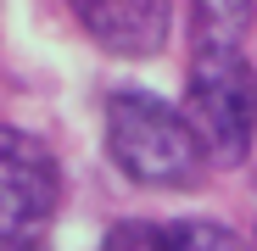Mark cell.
<instances>
[{
	"label": "cell",
	"mask_w": 257,
	"mask_h": 251,
	"mask_svg": "<svg viewBox=\"0 0 257 251\" xmlns=\"http://www.w3.org/2000/svg\"><path fill=\"white\" fill-rule=\"evenodd\" d=\"M101 145L123 184L146 195H185L207 179V156L190 134L179 101L123 84L101 106Z\"/></svg>",
	"instance_id": "obj_1"
},
{
	"label": "cell",
	"mask_w": 257,
	"mask_h": 251,
	"mask_svg": "<svg viewBox=\"0 0 257 251\" xmlns=\"http://www.w3.org/2000/svg\"><path fill=\"white\" fill-rule=\"evenodd\" d=\"M179 112L207 167H240L257 145V67L246 56H190Z\"/></svg>",
	"instance_id": "obj_2"
},
{
	"label": "cell",
	"mask_w": 257,
	"mask_h": 251,
	"mask_svg": "<svg viewBox=\"0 0 257 251\" xmlns=\"http://www.w3.org/2000/svg\"><path fill=\"white\" fill-rule=\"evenodd\" d=\"M62 212V162L34 129L0 123V245H45Z\"/></svg>",
	"instance_id": "obj_3"
},
{
	"label": "cell",
	"mask_w": 257,
	"mask_h": 251,
	"mask_svg": "<svg viewBox=\"0 0 257 251\" xmlns=\"http://www.w3.org/2000/svg\"><path fill=\"white\" fill-rule=\"evenodd\" d=\"M62 6L84 28V39L117 62L162 56L174 34V0H62Z\"/></svg>",
	"instance_id": "obj_4"
},
{
	"label": "cell",
	"mask_w": 257,
	"mask_h": 251,
	"mask_svg": "<svg viewBox=\"0 0 257 251\" xmlns=\"http://www.w3.org/2000/svg\"><path fill=\"white\" fill-rule=\"evenodd\" d=\"M190 56H246L257 34V0H185Z\"/></svg>",
	"instance_id": "obj_5"
},
{
	"label": "cell",
	"mask_w": 257,
	"mask_h": 251,
	"mask_svg": "<svg viewBox=\"0 0 257 251\" xmlns=\"http://www.w3.org/2000/svg\"><path fill=\"white\" fill-rule=\"evenodd\" d=\"M168 251H251L224 218H207V212H190V218H174L168 223Z\"/></svg>",
	"instance_id": "obj_6"
},
{
	"label": "cell",
	"mask_w": 257,
	"mask_h": 251,
	"mask_svg": "<svg viewBox=\"0 0 257 251\" xmlns=\"http://www.w3.org/2000/svg\"><path fill=\"white\" fill-rule=\"evenodd\" d=\"M95 251H168V223L157 218H117Z\"/></svg>",
	"instance_id": "obj_7"
},
{
	"label": "cell",
	"mask_w": 257,
	"mask_h": 251,
	"mask_svg": "<svg viewBox=\"0 0 257 251\" xmlns=\"http://www.w3.org/2000/svg\"><path fill=\"white\" fill-rule=\"evenodd\" d=\"M0 251H45V245H0Z\"/></svg>",
	"instance_id": "obj_8"
},
{
	"label": "cell",
	"mask_w": 257,
	"mask_h": 251,
	"mask_svg": "<svg viewBox=\"0 0 257 251\" xmlns=\"http://www.w3.org/2000/svg\"><path fill=\"white\" fill-rule=\"evenodd\" d=\"M251 251H257V234H251Z\"/></svg>",
	"instance_id": "obj_9"
}]
</instances>
